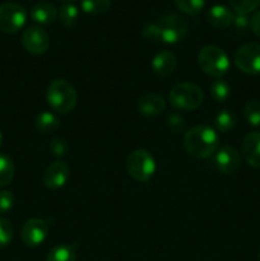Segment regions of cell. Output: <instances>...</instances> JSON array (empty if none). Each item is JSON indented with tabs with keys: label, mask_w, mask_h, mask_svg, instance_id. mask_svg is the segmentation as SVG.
I'll list each match as a JSON object with an SVG mask.
<instances>
[{
	"label": "cell",
	"mask_w": 260,
	"mask_h": 261,
	"mask_svg": "<svg viewBox=\"0 0 260 261\" xmlns=\"http://www.w3.org/2000/svg\"><path fill=\"white\" fill-rule=\"evenodd\" d=\"M241 154L247 165L260 168V132L245 135L241 142Z\"/></svg>",
	"instance_id": "13"
},
{
	"label": "cell",
	"mask_w": 260,
	"mask_h": 261,
	"mask_svg": "<svg viewBox=\"0 0 260 261\" xmlns=\"http://www.w3.org/2000/svg\"><path fill=\"white\" fill-rule=\"evenodd\" d=\"M175 4L184 14L196 15L203 10L205 0H175Z\"/></svg>",
	"instance_id": "26"
},
{
	"label": "cell",
	"mask_w": 260,
	"mask_h": 261,
	"mask_svg": "<svg viewBox=\"0 0 260 261\" xmlns=\"http://www.w3.org/2000/svg\"><path fill=\"white\" fill-rule=\"evenodd\" d=\"M66 3H70V2H73V0H65Z\"/></svg>",
	"instance_id": "35"
},
{
	"label": "cell",
	"mask_w": 260,
	"mask_h": 261,
	"mask_svg": "<svg viewBox=\"0 0 260 261\" xmlns=\"http://www.w3.org/2000/svg\"><path fill=\"white\" fill-rule=\"evenodd\" d=\"M228 3L239 14H249L260 5V0H228Z\"/></svg>",
	"instance_id": "27"
},
{
	"label": "cell",
	"mask_w": 260,
	"mask_h": 261,
	"mask_svg": "<svg viewBox=\"0 0 260 261\" xmlns=\"http://www.w3.org/2000/svg\"><path fill=\"white\" fill-rule=\"evenodd\" d=\"M111 0H82L81 8L84 13L92 15H102L109 12Z\"/></svg>",
	"instance_id": "23"
},
{
	"label": "cell",
	"mask_w": 260,
	"mask_h": 261,
	"mask_svg": "<svg viewBox=\"0 0 260 261\" xmlns=\"http://www.w3.org/2000/svg\"><path fill=\"white\" fill-rule=\"evenodd\" d=\"M184 148L194 158H208L219 148V135L208 125H198L184 134Z\"/></svg>",
	"instance_id": "2"
},
{
	"label": "cell",
	"mask_w": 260,
	"mask_h": 261,
	"mask_svg": "<svg viewBox=\"0 0 260 261\" xmlns=\"http://www.w3.org/2000/svg\"><path fill=\"white\" fill-rule=\"evenodd\" d=\"M206 19H208L209 24H212L213 27L224 30V28H228L229 25L233 24L235 14L228 7L217 4L208 10Z\"/></svg>",
	"instance_id": "16"
},
{
	"label": "cell",
	"mask_w": 260,
	"mask_h": 261,
	"mask_svg": "<svg viewBox=\"0 0 260 261\" xmlns=\"http://www.w3.org/2000/svg\"><path fill=\"white\" fill-rule=\"evenodd\" d=\"M76 244L58 245L50 250L46 261H76Z\"/></svg>",
	"instance_id": "18"
},
{
	"label": "cell",
	"mask_w": 260,
	"mask_h": 261,
	"mask_svg": "<svg viewBox=\"0 0 260 261\" xmlns=\"http://www.w3.org/2000/svg\"><path fill=\"white\" fill-rule=\"evenodd\" d=\"M244 116L247 124L251 126H259L260 125V101L257 99H250L244 107Z\"/></svg>",
	"instance_id": "25"
},
{
	"label": "cell",
	"mask_w": 260,
	"mask_h": 261,
	"mask_svg": "<svg viewBox=\"0 0 260 261\" xmlns=\"http://www.w3.org/2000/svg\"><path fill=\"white\" fill-rule=\"evenodd\" d=\"M22 43L32 55H42L50 47V36L40 25H31L23 33Z\"/></svg>",
	"instance_id": "10"
},
{
	"label": "cell",
	"mask_w": 260,
	"mask_h": 261,
	"mask_svg": "<svg viewBox=\"0 0 260 261\" xmlns=\"http://www.w3.org/2000/svg\"><path fill=\"white\" fill-rule=\"evenodd\" d=\"M69 176H70V168L68 163L58 160L51 163L43 172V185L51 190H58L65 185Z\"/></svg>",
	"instance_id": "12"
},
{
	"label": "cell",
	"mask_w": 260,
	"mask_h": 261,
	"mask_svg": "<svg viewBox=\"0 0 260 261\" xmlns=\"http://www.w3.org/2000/svg\"><path fill=\"white\" fill-rule=\"evenodd\" d=\"M3 139H4V138H3L2 132H0V147H2V144H3Z\"/></svg>",
	"instance_id": "34"
},
{
	"label": "cell",
	"mask_w": 260,
	"mask_h": 261,
	"mask_svg": "<svg viewBox=\"0 0 260 261\" xmlns=\"http://www.w3.org/2000/svg\"><path fill=\"white\" fill-rule=\"evenodd\" d=\"M50 232L48 221L41 218H31L23 224L20 237L25 246L37 247L45 242Z\"/></svg>",
	"instance_id": "9"
},
{
	"label": "cell",
	"mask_w": 260,
	"mask_h": 261,
	"mask_svg": "<svg viewBox=\"0 0 260 261\" xmlns=\"http://www.w3.org/2000/svg\"><path fill=\"white\" fill-rule=\"evenodd\" d=\"M138 111L145 117H157L166 110V101L157 93H147L138 101Z\"/></svg>",
	"instance_id": "14"
},
{
	"label": "cell",
	"mask_w": 260,
	"mask_h": 261,
	"mask_svg": "<svg viewBox=\"0 0 260 261\" xmlns=\"http://www.w3.org/2000/svg\"><path fill=\"white\" fill-rule=\"evenodd\" d=\"M198 64L203 73L216 79L222 78L229 69L228 55L216 45H206L199 51Z\"/></svg>",
	"instance_id": "4"
},
{
	"label": "cell",
	"mask_w": 260,
	"mask_h": 261,
	"mask_svg": "<svg viewBox=\"0 0 260 261\" xmlns=\"http://www.w3.org/2000/svg\"><path fill=\"white\" fill-rule=\"evenodd\" d=\"M168 97L173 107L184 111H191L201 106L204 101V92L196 84L183 82L172 87Z\"/></svg>",
	"instance_id": "5"
},
{
	"label": "cell",
	"mask_w": 260,
	"mask_h": 261,
	"mask_svg": "<svg viewBox=\"0 0 260 261\" xmlns=\"http://www.w3.org/2000/svg\"><path fill=\"white\" fill-rule=\"evenodd\" d=\"M237 125V116L232 110H221L214 117V127L219 133H228Z\"/></svg>",
	"instance_id": "20"
},
{
	"label": "cell",
	"mask_w": 260,
	"mask_h": 261,
	"mask_svg": "<svg viewBox=\"0 0 260 261\" xmlns=\"http://www.w3.org/2000/svg\"><path fill=\"white\" fill-rule=\"evenodd\" d=\"M35 126L42 134H47V133H53L60 126V120L55 114L48 111H43L37 115L35 120Z\"/></svg>",
	"instance_id": "19"
},
{
	"label": "cell",
	"mask_w": 260,
	"mask_h": 261,
	"mask_svg": "<svg viewBox=\"0 0 260 261\" xmlns=\"http://www.w3.org/2000/svg\"><path fill=\"white\" fill-rule=\"evenodd\" d=\"M189 30L188 22L181 15L171 13L161 17L155 23L145 25L143 37L150 41L163 43H177L186 36Z\"/></svg>",
	"instance_id": "1"
},
{
	"label": "cell",
	"mask_w": 260,
	"mask_h": 261,
	"mask_svg": "<svg viewBox=\"0 0 260 261\" xmlns=\"http://www.w3.org/2000/svg\"><path fill=\"white\" fill-rule=\"evenodd\" d=\"M167 126L173 133L185 132L186 121L180 114H171L167 117Z\"/></svg>",
	"instance_id": "30"
},
{
	"label": "cell",
	"mask_w": 260,
	"mask_h": 261,
	"mask_svg": "<svg viewBox=\"0 0 260 261\" xmlns=\"http://www.w3.org/2000/svg\"><path fill=\"white\" fill-rule=\"evenodd\" d=\"M177 66V58L170 50H162L152 59V69L157 75L168 76Z\"/></svg>",
	"instance_id": "15"
},
{
	"label": "cell",
	"mask_w": 260,
	"mask_h": 261,
	"mask_svg": "<svg viewBox=\"0 0 260 261\" xmlns=\"http://www.w3.org/2000/svg\"><path fill=\"white\" fill-rule=\"evenodd\" d=\"M58 9L54 4L47 2H40L33 5L31 10V18L33 22L41 25L53 24L58 18Z\"/></svg>",
	"instance_id": "17"
},
{
	"label": "cell",
	"mask_w": 260,
	"mask_h": 261,
	"mask_svg": "<svg viewBox=\"0 0 260 261\" xmlns=\"http://www.w3.org/2000/svg\"><path fill=\"white\" fill-rule=\"evenodd\" d=\"M48 149H50L51 154L56 158H61L64 155H66L69 150V145L66 143L65 139L63 138H54L50 142V145H48Z\"/></svg>",
	"instance_id": "29"
},
{
	"label": "cell",
	"mask_w": 260,
	"mask_h": 261,
	"mask_svg": "<svg viewBox=\"0 0 260 261\" xmlns=\"http://www.w3.org/2000/svg\"><path fill=\"white\" fill-rule=\"evenodd\" d=\"M213 165L223 175H233L241 166V155L232 145H223L214 153Z\"/></svg>",
	"instance_id": "11"
},
{
	"label": "cell",
	"mask_w": 260,
	"mask_h": 261,
	"mask_svg": "<svg viewBox=\"0 0 260 261\" xmlns=\"http://www.w3.org/2000/svg\"><path fill=\"white\" fill-rule=\"evenodd\" d=\"M250 27H251L252 32H254L257 37H260V10H257V12H255L254 14H252L251 19H250Z\"/></svg>",
	"instance_id": "33"
},
{
	"label": "cell",
	"mask_w": 260,
	"mask_h": 261,
	"mask_svg": "<svg viewBox=\"0 0 260 261\" xmlns=\"http://www.w3.org/2000/svg\"><path fill=\"white\" fill-rule=\"evenodd\" d=\"M14 172L15 167L12 158L0 153V188H4V186L12 184L13 178H14Z\"/></svg>",
	"instance_id": "22"
},
{
	"label": "cell",
	"mask_w": 260,
	"mask_h": 261,
	"mask_svg": "<svg viewBox=\"0 0 260 261\" xmlns=\"http://www.w3.org/2000/svg\"><path fill=\"white\" fill-rule=\"evenodd\" d=\"M14 201L15 198L12 191H0V214H5L8 212H10V209L14 206Z\"/></svg>",
	"instance_id": "31"
},
{
	"label": "cell",
	"mask_w": 260,
	"mask_h": 261,
	"mask_svg": "<svg viewBox=\"0 0 260 261\" xmlns=\"http://www.w3.org/2000/svg\"><path fill=\"white\" fill-rule=\"evenodd\" d=\"M259 260H260V249H259Z\"/></svg>",
	"instance_id": "36"
},
{
	"label": "cell",
	"mask_w": 260,
	"mask_h": 261,
	"mask_svg": "<svg viewBox=\"0 0 260 261\" xmlns=\"http://www.w3.org/2000/svg\"><path fill=\"white\" fill-rule=\"evenodd\" d=\"M14 229L8 219L0 218V249H4L12 242Z\"/></svg>",
	"instance_id": "28"
},
{
	"label": "cell",
	"mask_w": 260,
	"mask_h": 261,
	"mask_svg": "<svg viewBox=\"0 0 260 261\" xmlns=\"http://www.w3.org/2000/svg\"><path fill=\"white\" fill-rule=\"evenodd\" d=\"M59 19L61 24L66 28H71L76 24L79 19V9L73 3H65L59 9Z\"/></svg>",
	"instance_id": "21"
},
{
	"label": "cell",
	"mask_w": 260,
	"mask_h": 261,
	"mask_svg": "<svg viewBox=\"0 0 260 261\" xmlns=\"http://www.w3.org/2000/svg\"><path fill=\"white\" fill-rule=\"evenodd\" d=\"M127 173L138 182H148L155 172V161L145 149H135L126 160Z\"/></svg>",
	"instance_id": "6"
},
{
	"label": "cell",
	"mask_w": 260,
	"mask_h": 261,
	"mask_svg": "<svg viewBox=\"0 0 260 261\" xmlns=\"http://www.w3.org/2000/svg\"><path fill=\"white\" fill-rule=\"evenodd\" d=\"M233 61L242 73L250 75L260 74V43L247 42L240 46L235 53Z\"/></svg>",
	"instance_id": "7"
},
{
	"label": "cell",
	"mask_w": 260,
	"mask_h": 261,
	"mask_svg": "<svg viewBox=\"0 0 260 261\" xmlns=\"http://www.w3.org/2000/svg\"><path fill=\"white\" fill-rule=\"evenodd\" d=\"M233 24L239 31L246 30L250 25V19L249 17H247V14H239V13H237V15H235Z\"/></svg>",
	"instance_id": "32"
},
{
	"label": "cell",
	"mask_w": 260,
	"mask_h": 261,
	"mask_svg": "<svg viewBox=\"0 0 260 261\" xmlns=\"http://www.w3.org/2000/svg\"><path fill=\"white\" fill-rule=\"evenodd\" d=\"M211 96L216 102H224L231 96V87L223 79H216L211 84Z\"/></svg>",
	"instance_id": "24"
},
{
	"label": "cell",
	"mask_w": 260,
	"mask_h": 261,
	"mask_svg": "<svg viewBox=\"0 0 260 261\" xmlns=\"http://www.w3.org/2000/svg\"><path fill=\"white\" fill-rule=\"evenodd\" d=\"M27 13L25 9L15 3H4L0 5V31L4 33L19 32L25 24Z\"/></svg>",
	"instance_id": "8"
},
{
	"label": "cell",
	"mask_w": 260,
	"mask_h": 261,
	"mask_svg": "<svg viewBox=\"0 0 260 261\" xmlns=\"http://www.w3.org/2000/svg\"><path fill=\"white\" fill-rule=\"evenodd\" d=\"M46 101L54 111L68 114L75 109L78 103V93L70 82L63 78L54 79L46 91Z\"/></svg>",
	"instance_id": "3"
}]
</instances>
